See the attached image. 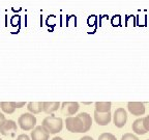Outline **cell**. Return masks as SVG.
<instances>
[{"instance_id":"cell-1","label":"cell","mask_w":149,"mask_h":140,"mask_svg":"<svg viewBox=\"0 0 149 140\" xmlns=\"http://www.w3.org/2000/svg\"><path fill=\"white\" fill-rule=\"evenodd\" d=\"M42 126L47 129L50 134L59 133L63 128V120L61 117H57L55 115H50L44 118Z\"/></svg>"},{"instance_id":"cell-2","label":"cell","mask_w":149,"mask_h":140,"mask_svg":"<svg viewBox=\"0 0 149 140\" xmlns=\"http://www.w3.org/2000/svg\"><path fill=\"white\" fill-rule=\"evenodd\" d=\"M18 124L23 131L33 130L36 126V117L30 112H26L19 116Z\"/></svg>"},{"instance_id":"cell-3","label":"cell","mask_w":149,"mask_h":140,"mask_svg":"<svg viewBox=\"0 0 149 140\" xmlns=\"http://www.w3.org/2000/svg\"><path fill=\"white\" fill-rule=\"evenodd\" d=\"M65 126L72 133H85V127L79 116H68L65 118Z\"/></svg>"},{"instance_id":"cell-4","label":"cell","mask_w":149,"mask_h":140,"mask_svg":"<svg viewBox=\"0 0 149 140\" xmlns=\"http://www.w3.org/2000/svg\"><path fill=\"white\" fill-rule=\"evenodd\" d=\"M60 106H61L60 107L61 113L63 115H65L66 117L74 115L80 108L79 103L77 102H63Z\"/></svg>"},{"instance_id":"cell-5","label":"cell","mask_w":149,"mask_h":140,"mask_svg":"<svg viewBox=\"0 0 149 140\" xmlns=\"http://www.w3.org/2000/svg\"><path fill=\"white\" fill-rule=\"evenodd\" d=\"M113 120H114V125L117 128H122L124 125L126 124L127 120V113H126L124 108H117L114 112L113 115Z\"/></svg>"},{"instance_id":"cell-6","label":"cell","mask_w":149,"mask_h":140,"mask_svg":"<svg viewBox=\"0 0 149 140\" xmlns=\"http://www.w3.org/2000/svg\"><path fill=\"white\" fill-rule=\"evenodd\" d=\"M30 133L31 140H49L50 133L42 126H36Z\"/></svg>"},{"instance_id":"cell-7","label":"cell","mask_w":149,"mask_h":140,"mask_svg":"<svg viewBox=\"0 0 149 140\" xmlns=\"http://www.w3.org/2000/svg\"><path fill=\"white\" fill-rule=\"evenodd\" d=\"M17 132V124L13 119H6L0 127V133L4 136H14Z\"/></svg>"},{"instance_id":"cell-8","label":"cell","mask_w":149,"mask_h":140,"mask_svg":"<svg viewBox=\"0 0 149 140\" xmlns=\"http://www.w3.org/2000/svg\"><path fill=\"white\" fill-rule=\"evenodd\" d=\"M128 111L133 115L136 116H140L145 113V105L144 103L141 102H128L127 104Z\"/></svg>"},{"instance_id":"cell-9","label":"cell","mask_w":149,"mask_h":140,"mask_svg":"<svg viewBox=\"0 0 149 140\" xmlns=\"http://www.w3.org/2000/svg\"><path fill=\"white\" fill-rule=\"evenodd\" d=\"M112 118V113L110 112H105V113H100V112L94 111V119H95L96 124L100 126H107L110 124Z\"/></svg>"},{"instance_id":"cell-10","label":"cell","mask_w":149,"mask_h":140,"mask_svg":"<svg viewBox=\"0 0 149 140\" xmlns=\"http://www.w3.org/2000/svg\"><path fill=\"white\" fill-rule=\"evenodd\" d=\"M59 102H42V111L47 114H51L60 107Z\"/></svg>"},{"instance_id":"cell-11","label":"cell","mask_w":149,"mask_h":140,"mask_svg":"<svg viewBox=\"0 0 149 140\" xmlns=\"http://www.w3.org/2000/svg\"><path fill=\"white\" fill-rule=\"evenodd\" d=\"M132 128H133L134 132H135L136 134H138V135H144V134L147 133V131L145 130L144 126H143V118L142 117H141V118L136 119V120L133 123Z\"/></svg>"},{"instance_id":"cell-12","label":"cell","mask_w":149,"mask_h":140,"mask_svg":"<svg viewBox=\"0 0 149 140\" xmlns=\"http://www.w3.org/2000/svg\"><path fill=\"white\" fill-rule=\"evenodd\" d=\"M27 109L32 114H38L42 111V102H29L27 104Z\"/></svg>"},{"instance_id":"cell-13","label":"cell","mask_w":149,"mask_h":140,"mask_svg":"<svg viewBox=\"0 0 149 140\" xmlns=\"http://www.w3.org/2000/svg\"><path fill=\"white\" fill-rule=\"evenodd\" d=\"M78 116L83 121V125L85 127V132H88L91 128V125H92V118H91V116L87 112H81V113L78 114Z\"/></svg>"},{"instance_id":"cell-14","label":"cell","mask_w":149,"mask_h":140,"mask_svg":"<svg viewBox=\"0 0 149 140\" xmlns=\"http://www.w3.org/2000/svg\"><path fill=\"white\" fill-rule=\"evenodd\" d=\"M111 102H96L95 103V111L105 113V112H110L111 110Z\"/></svg>"},{"instance_id":"cell-15","label":"cell","mask_w":149,"mask_h":140,"mask_svg":"<svg viewBox=\"0 0 149 140\" xmlns=\"http://www.w3.org/2000/svg\"><path fill=\"white\" fill-rule=\"evenodd\" d=\"M0 107H1L3 112H5L7 114H12L16 110V106H15L14 102H1L0 103Z\"/></svg>"},{"instance_id":"cell-16","label":"cell","mask_w":149,"mask_h":140,"mask_svg":"<svg viewBox=\"0 0 149 140\" xmlns=\"http://www.w3.org/2000/svg\"><path fill=\"white\" fill-rule=\"evenodd\" d=\"M98 140H117L116 137L112 133H108V132H105V133H102L98 137Z\"/></svg>"},{"instance_id":"cell-17","label":"cell","mask_w":149,"mask_h":140,"mask_svg":"<svg viewBox=\"0 0 149 140\" xmlns=\"http://www.w3.org/2000/svg\"><path fill=\"white\" fill-rule=\"evenodd\" d=\"M121 140H139V138L136 135H134L133 133H125L124 135H122Z\"/></svg>"},{"instance_id":"cell-18","label":"cell","mask_w":149,"mask_h":140,"mask_svg":"<svg viewBox=\"0 0 149 140\" xmlns=\"http://www.w3.org/2000/svg\"><path fill=\"white\" fill-rule=\"evenodd\" d=\"M143 126H144L145 130L147 132H149V115H147V116H145L143 118Z\"/></svg>"},{"instance_id":"cell-19","label":"cell","mask_w":149,"mask_h":140,"mask_svg":"<svg viewBox=\"0 0 149 140\" xmlns=\"http://www.w3.org/2000/svg\"><path fill=\"white\" fill-rule=\"evenodd\" d=\"M17 140H31L30 137L26 134H20V135L17 137Z\"/></svg>"},{"instance_id":"cell-20","label":"cell","mask_w":149,"mask_h":140,"mask_svg":"<svg viewBox=\"0 0 149 140\" xmlns=\"http://www.w3.org/2000/svg\"><path fill=\"white\" fill-rule=\"evenodd\" d=\"M5 120H6V119H5V116L3 115V113H1V112H0V127L2 126L3 123H4Z\"/></svg>"},{"instance_id":"cell-21","label":"cell","mask_w":149,"mask_h":140,"mask_svg":"<svg viewBox=\"0 0 149 140\" xmlns=\"http://www.w3.org/2000/svg\"><path fill=\"white\" fill-rule=\"evenodd\" d=\"M14 103H15V106H16V108H22L23 106H25V102H21V103L14 102Z\"/></svg>"},{"instance_id":"cell-22","label":"cell","mask_w":149,"mask_h":140,"mask_svg":"<svg viewBox=\"0 0 149 140\" xmlns=\"http://www.w3.org/2000/svg\"><path fill=\"white\" fill-rule=\"evenodd\" d=\"M80 140H94L91 136H84V137L80 138Z\"/></svg>"},{"instance_id":"cell-23","label":"cell","mask_w":149,"mask_h":140,"mask_svg":"<svg viewBox=\"0 0 149 140\" xmlns=\"http://www.w3.org/2000/svg\"><path fill=\"white\" fill-rule=\"evenodd\" d=\"M52 140H63V139H62L61 137H54Z\"/></svg>"},{"instance_id":"cell-24","label":"cell","mask_w":149,"mask_h":140,"mask_svg":"<svg viewBox=\"0 0 149 140\" xmlns=\"http://www.w3.org/2000/svg\"><path fill=\"white\" fill-rule=\"evenodd\" d=\"M146 140H149V139H146Z\"/></svg>"},{"instance_id":"cell-25","label":"cell","mask_w":149,"mask_h":140,"mask_svg":"<svg viewBox=\"0 0 149 140\" xmlns=\"http://www.w3.org/2000/svg\"><path fill=\"white\" fill-rule=\"evenodd\" d=\"M0 140H1V139H0Z\"/></svg>"}]
</instances>
